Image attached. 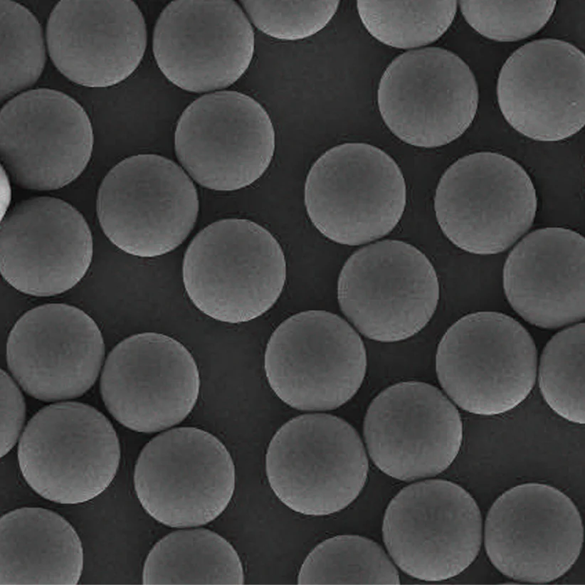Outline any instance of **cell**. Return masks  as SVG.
<instances>
[{"label":"cell","instance_id":"obj_9","mask_svg":"<svg viewBox=\"0 0 585 585\" xmlns=\"http://www.w3.org/2000/svg\"><path fill=\"white\" fill-rule=\"evenodd\" d=\"M343 314L365 337L405 340L433 317L439 283L429 259L415 246L383 240L359 248L344 264L337 282Z\"/></svg>","mask_w":585,"mask_h":585},{"label":"cell","instance_id":"obj_23","mask_svg":"<svg viewBox=\"0 0 585 585\" xmlns=\"http://www.w3.org/2000/svg\"><path fill=\"white\" fill-rule=\"evenodd\" d=\"M585 238L573 230L533 231L511 251L503 288L512 309L529 323L554 330L585 317Z\"/></svg>","mask_w":585,"mask_h":585},{"label":"cell","instance_id":"obj_10","mask_svg":"<svg viewBox=\"0 0 585 585\" xmlns=\"http://www.w3.org/2000/svg\"><path fill=\"white\" fill-rule=\"evenodd\" d=\"M235 466L223 443L208 431L178 427L152 438L134 470L144 510L171 527L206 525L227 507L235 489Z\"/></svg>","mask_w":585,"mask_h":585},{"label":"cell","instance_id":"obj_4","mask_svg":"<svg viewBox=\"0 0 585 585\" xmlns=\"http://www.w3.org/2000/svg\"><path fill=\"white\" fill-rule=\"evenodd\" d=\"M304 200L327 238L359 246L382 238L401 220L406 186L394 159L374 145L347 142L324 152L306 177Z\"/></svg>","mask_w":585,"mask_h":585},{"label":"cell","instance_id":"obj_31","mask_svg":"<svg viewBox=\"0 0 585 585\" xmlns=\"http://www.w3.org/2000/svg\"><path fill=\"white\" fill-rule=\"evenodd\" d=\"M260 31L284 41L310 37L322 30L338 9L339 1H241Z\"/></svg>","mask_w":585,"mask_h":585},{"label":"cell","instance_id":"obj_13","mask_svg":"<svg viewBox=\"0 0 585 585\" xmlns=\"http://www.w3.org/2000/svg\"><path fill=\"white\" fill-rule=\"evenodd\" d=\"M275 135L265 109L249 95L233 90L204 95L178 120L176 156L198 184L230 191L262 176L273 157Z\"/></svg>","mask_w":585,"mask_h":585},{"label":"cell","instance_id":"obj_27","mask_svg":"<svg viewBox=\"0 0 585 585\" xmlns=\"http://www.w3.org/2000/svg\"><path fill=\"white\" fill-rule=\"evenodd\" d=\"M456 1H357L367 32L390 47L409 49L433 43L451 25Z\"/></svg>","mask_w":585,"mask_h":585},{"label":"cell","instance_id":"obj_25","mask_svg":"<svg viewBox=\"0 0 585 585\" xmlns=\"http://www.w3.org/2000/svg\"><path fill=\"white\" fill-rule=\"evenodd\" d=\"M243 569L233 547L205 528L174 531L147 554L144 584H243Z\"/></svg>","mask_w":585,"mask_h":585},{"label":"cell","instance_id":"obj_2","mask_svg":"<svg viewBox=\"0 0 585 585\" xmlns=\"http://www.w3.org/2000/svg\"><path fill=\"white\" fill-rule=\"evenodd\" d=\"M537 367L530 334L497 312L460 318L443 334L436 355L443 389L460 408L481 416L505 413L520 405L534 387Z\"/></svg>","mask_w":585,"mask_h":585},{"label":"cell","instance_id":"obj_22","mask_svg":"<svg viewBox=\"0 0 585 585\" xmlns=\"http://www.w3.org/2000/svg\"><path fill=\"white\" fill-rule=\"evenodd\" d=\"M49 56L72 82L107 88L127 79L139 66L147 28L131 0H62L46 27Z\"/></svg>","mask_w":585,"mask_h":585},{"label":"cell","instance_id":"obj_29","mask_svg":"<svg viewBox=\"0 0 585 585\" xmlns=\"http://www.w3.org/2000/svg\"><path fill=\"white\" fill-rule=\"evenodd\" d=\"M1 5V101L34 85L46 63L43 30L26 7L11 0Z\"/></svg>","mask_w":585,"mask_h":585},{"label":"cell","instance_id":"obj_3","mask_svg":"<svg viewBox=\"0 0 585 585\" xmlns=\"http://www.w3.org/2000/svg\"><path fill=\"white\" fill-rule=\"evenodd\" d=\"M368 470L357 431L326 413L303 414L285 423L265 454L273 492L290 510L305 515H328L347 507L363 489Z\"/></svg>","mask_w":585,"mask_h":585},{"label":"cell","instance_id":"obj_30","mask_svg":"<svg viewBox=\"0 0 585 585\" xmlns=\"http://www.w3.org/2000/svg\"><path fill=\"white\" fill-rule=\"evenodd\" d=\"M557 1H460L467 23L489 39L517 41L535 34L549 21Z\"/></svg>","mask_w":585,"mask_h":585},{"label":"cell","instance_id":"obj_28","mask_svg":"<svg viewBox=\"0 0 585 585\" xmlns=\"http://www.w3.org/2000/svg\"><path fill=\"white\" fill-rule=\"evenodd\" d=\"M584 323L554 335L545 345L538 381L547 405L563 418L584 424Z\"/></svg>","mask_w":585,"mask_h":585},{"label":"cell","instance_id":"obj_15","mask_svg":"<svg viewBox=\"0 0 585 585\" xmlns=\"http://www.w3.org/2000/svg\"><path fill=\"white\" fill-rule=\"evenodd\" d=\"M2 169L17 186L49 191L65 186L86 168L93 131L83 107L51 88L23 92L0 113Z\"/></svg>","mask_w":585,"mask_h":585},{"label":"cell","instance_id":"obj_26","mask_svg":"<svg viewBox=\"0 0 585 585\" xmlns=\"http://www.w3.org/2000/svg\"><path fill=\"white\" fill-rule=\"evenodd\" d=\"M299 584H399L398 571L382 547L353 534L338 535L317 544L297 576Z\"/></svg>","mask_w":585,"mask_h":585},{"label":"cell","instance_id":"obj_8","mask_svg":"<svg viewBox=\"0 0 585 585\" xmlns=\"http://www.w3.org/2000/svg\"><path fill=\"white\" fill-rule=\"evenodd\" d=\"M367 352L358 333L325 310L298 312L270 337L264 355L267 381L275 395L300 411H328L360 388Z\"/></svg>","mask_w":585,"mask_h":585},{"label":"cell","instance_id":"obj_14","mask_svg":"<svg viewBox=\"0 0 585 585\" xmlns=\"http://www.w3.org/2000/svg\"><path fill=\"white\" fill-rule=\"evenodd\" d=\"M584 527L574 502L551 485L528 483L504 492L490 507L484 544L505 576L544 584L565 574L583 546Z\"/></svg>","mask_w":585,"mask_h":585},{"label":"cell","instance_id":"obj_19","mask_svg":"<svg viewBox=\"0 0 585 585\" xmlns=\"http://www.w3.org/2000/svg\"><path fill=\"white\" fill-rule=\"evenodd\" d=\"M93 254L83 216L69 203L33 196L16 204L1 223V274L17 290L49 297L85 275Z\"/></svg>","mask_w":585,"mask_h":585},{"label":"cell","instance_id":"obj_6","mask_svg":"<svg viewBox=\"0 0 585 585\" xmlns=\"http://www.w3.org/2000/svg\"><path fill=\"white\" fill-rule=\"evenodd\" d=\"M96 211L107 238L140 258L167 254L192 231L199 213L196 189L185 172L158 154L125 158L103 178Z\"/></svg>","mask_w":585,"mask_h":585},{"label":"cell","instance_id":"obj_17","mask_svg":"<svg viewBox=\"0 0 585 585\" xmlns=\"http://www.w3.org/2000/svg\"><path fill=\"white\" fill-rule=\"evenodd\" d=\"M364 436L375 465L404 481L435 476L460 450L463 423L452 402L436 386L402 381L380 392L369 404Z\"/></svg>","mask_w":585,"mask_h":585},{"label":"cell","instance_id":"obj_18","mask_svg":"<svg viewBox=\"0 0 585 585\" xmlns=\"http://www.w3.org/2000/svg\"><path fill=\"white\" fill-rule=\"evenodd\" d=\"M255 48L253 28L234 1H174L160 14L152 50L164 75L192 93L220 90L246 71Z\"/></svg>","mask_w":585,"mask_h":585},{"label":"cell","instance_id":"obj_20","mask_svg":"<svg viewBox=\"0 0 585 585\" xmlns=\"http://www.w3.org/2000/svg\"><path fill=\"white\" fill-rule=\"evenodd\" d=\"M105 344L95 322L64 303H48L25 312L7 340L9 369L31 396L53 401L85 394L95 382Z\"/></svg>","mask_w":585,"mask_h":585},{"label":"cell","instance_id":"obj_24","mask_svg":"<svg viewBox=\"0 0 585 585\" xmlns=\"http://www.w3.org/2000/svg\"><path fill=\"white\" fill-rule=\"evenodd\" d=\"M1 584H77L82 542L60 515L43 507L17 508L1 517Z\"/></svg>","mask_w":585,"mask_h":585},{"label":"cell","instance_id":"obj_12","mask_svg":"<svg viewBox=\"0 0 585 585\" xmlns=\"http://www.w3.org/2000/svg\"><path fill=\"white\" fill-rule=\"evenodd\" d=\"M472 70L455 53L440 47L396 57L379 80L377 105L389 130L412 146L433 148L460 137L478 110Z\"/></svg>","mask_w":585,"mask_h":585},{"label":"cell","instance_id":"obj_7","mask_svg":"<svg viewBox=\"0 0 585 585\" xmlns=\"http://www.w3.org/2000/svg\"><path fill=\"white\" fill-rule=\"evenodd\" d=\"M536 190L525 169L497 152L460 157L441 176L436 190L438 223L455 246L493 255L512 246L533 223Z\"/></svg>","mask_w":585,"mask_h":585},{"label":"cell","instance_id":"obj_11","mask_svg":"<svg viewBox=\"0 0 585 585\" xmlns=\"http://www.w3.org/2000/svg\"><path fill=\"white\" fill-rule=\"evenodd\" d=\"M383 540L395 564L411 577L440 581L455 577L477 557L482 517L472 495L443 479L414 483L388 505Z\"/></svg>","mask_w":585,"mask_h":585},{"label":"cell","instance_id":"obj_16","mask_svg":"<svg viewBox=\"0 0 585 585\" xmlns=\"http://www.w3.org/2000/svg\"><path fill=\"white\" fill-rule=\"evenodd\" d=\"M200 376L190 352L162 333L133 334L108 354L100 393L112 416L137 432L155 433L182 421L194 409Z\"/></svg>","mask_w":585,"mask_h":585},{"label":"cell","instance_id":"obj_5","mask_svg":"<svg viewBox=\"0 0 585 585\" xmlns=\"http://www.w3.org/2000/svg\"><path fill=\"white\" fill-rule=\"evenodd\" d=\"M120 460V443L110 421L95 408L75 401L39 410L18 446L25 481L42 497L60 504L98 496L114 479Z\"/></svg>","mask_w":585,"mask_h":585},{"label":"cell","instance_id":"obj_21","mask_svg":"<svg viewBox=\"0 0 585 585\" xmlns=\"http://www.w3.org/2000/svg\"><path fill=\"white\" fill-rule=\"evenodd\" d=\"M585 56L574 45L541 38L517 49L505 62L497 96L505 120L530 139L556 142L585 124Z\"/></svg>","mask_w":585,"mask_h":585},{"label":"cell","instance_id":"obj_1","mask_svg":"<svg viewBox=\"0 0 585 585\" xmlns=\"http://www.w3.org/2000/svg\"><path fill=\"white\" fill-rule=\"evenodd\" d=\"M183 283L204 315L230 324L251 321L279 298L286 263L276 238L244 218H225L200 231L182 264Z\"/></svg>","mask_w":585,"mask_h":585},{"label":"cell","instance_id":"obj_32","mask_svg":"<svg viewBox=\"0 0 585 585\" xmlns=\"http://www.w3.org/2000/svg\"><path fill=\"white\" fill-rule=\"evenodd\" d=\"M26 416L25 401L13 379L1 371V457L15 446Z\"/></svg>","mask_w":585,"mask_h":585}]
</instances>
